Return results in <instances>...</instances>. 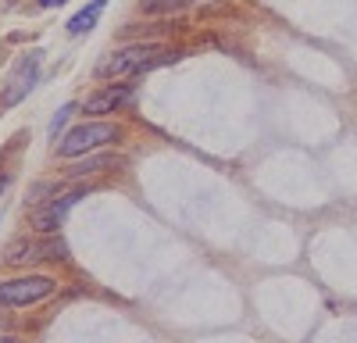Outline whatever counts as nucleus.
Wrapping results in <instances>:
<instances>
[{
  "label": "nucleus",
  "instance_id": "f257e3e1",
  "mask_svg": "<svg viewBox=\"0 0 357 343\" xmlns=\"http://www.w3.org/2000/svg\"><path fill=\"white\" fill-rule=\"evenodd\" d=\"M183 50H161L154 43H132L126 50L111 54V61L100 65V75H111V79H126V75H143V72H154L161 65H175Z\"/></svg>",
  "mask_w": 357,
  "mask_h": 343
},
{
  "label": "nucleus",
  "instance_id": "39448f33",
  "mask_svg": "<svg viewBox=\"0 0 357 343\" xmlns=\"http://www.w3.org/2000/svg\"><path fill=\"white\" fill-rule=\"evenodd\" d=\"M57 290V282L47 275H22L11 282H0V307H25V304H36L43 297H50Z\"/></svg>",
  "mask_w": 357,
  "mask_h": 343
},
{
  "label": "nucleus",
  "instance_id": "0eeeda50",
  "mask_svg": "<svg viewBox=\"0 0 357 343\" xmlns=\"http://www.w3.org/2000/svg\"><path fill=\"white\" fill-rule=\"evenodd\" d=\"M132 100V86H104V90H97L93 97H86V114H107L114 107H122Z\"/></svg>",
  "mask_w": 357,
  "mask_h": 343
},
{
  "label": "nucleus",
  "instance_id": "f03ea898",
  "mask_svg": "<svg viewBox=\"0 0 357 343\" xmlns=\"http://www.w3.org/2000/svg\"><path fill=\"white\" fill-rule=\"evenodd\" d=\"M8 265H29V261H68V243L50 233V236H33V240H15L4 250Z\"/></svg>",
  "mask_w": 357,
  "mask_h": 343
},
{
  "label": "nucleus",
  "instance_id": "9b49d317",
  "mask_svg": "<svg viewBox=\"0 0 357 343\" xmlns=\"http://www.w3.org/2000/svg\"><path fill=\"white\" fill-rule=\"evenodd\" d=\"M186 4H190V0H143V11L146 15H161V11H178Z\"/></svg>",
  "mask_w": 357,
  "mask_h": 343
},
{
  "label": "nucleus",
  "instance_id": "9d476101",
  "mask_svg": "<svg viewBox=\"0 0 357 343\" xmlns=\"http://www.w3.org/2000/svg\"><path fill=\"white\" fill-rule=\"evenodd\" d=\"M72 114H75V104H65V107H61V111H57L54 119H50V129H47V132H50V139H54V143H57V136H61V129L68 125Z\"/></svg>",
  "mask_w": 357,
  "mask_h": 343
},
{
  "label": "nucleus",
  "instance_id": "6e6552de",
  "mask_svg": "<svg viewBox=\"0 0 357 343\" xmlns=\"http://www.w3.org/2000/svg\"><path fill=\"white\" fill-rule=\"evenodd\" d=\"M118 165H122V158H114V154H97V158H86V161L72 165L65 176H68V179H86V176H93V172H100V168H118Z\"/></svg>",
  "mask_w": 357,
  "mask_h": 343
},
{
  "label": "nucleus",
  "instance_id": "20e7f679",
  "mask_svg": "<svg viewBox=\"0 0 357 343\" xmlns=\"http://www.w3.org/2000/svg\"><path fill=\"white\" fill-rule=\"evenodd\" d=\"M86 193H89V186H75V190H68V193H54L50 204H40V208L29 211V222H33L36 233L50 236V233H57V229H61V222L68 218V211L79 204V200H86Z\"/></svg>",
  "mask_w": 357,
  "mask_h": 343
},
{
  "label": "nucleus",
  "instance_id": "4468645a",
  "mask_svg": "<svg viewBox=\"0 0 357 343\" xmlns=\"http://www.w3.org/2000/svg\"><path fill=\"white\" fill-rule=\"evenodd\" d=\"M4 186H8V179H4V176H0V193H4Z\"/></svg>",
  "mask_w": 357,
  "mask_h": 343
},
{
  "label": "nucleus",
  "instance_id": "ddd939ff",
  "mask_svg": "<svg viewBox=\"0 0 357 343\" xmlns=\"http://www.w3.org/2000/svg\"><path fill=\"white\" fill-rule=\"evenodd\" d=\"M0 343H22L18 336H0Z\"/></svg>",
  "mask_w": 357,
  "mask_h": 343
},
{
  "label": "nucleus",
  "instance_id": "7ed1b4c3",
  "mask_svg": "<svg viewBox=\"0 0 357 343\" xmlns=\"http://www.w3.org/2000/svg\"><path fill=\"white\" fill-rule=\"evenodd\" d=\"M122 136V129L111 125V122H86V125H75L61 143H57V154L61 158H82L89 151L104 147V143H114Z\"/></svg>",
  "mask_w": 357,
  "mask_h": 343
},
{
  "label": "nucleus",
  "instance_id": "1a4fd4ad",
  "mask_svg": "<svg viewBox=\"0 0 357 343\" xmlns=\"http://www.w3.org/2000/svg\"><path fill=\"white\" fill-rule=\"evenodd\" d=\"M104 4H107V0H89V8H82V11L68 22V36H82V33H89V29L97 25V18L104 15Z\"/></svg>",
  "mask_w": 357,
  "mask_h": 343
},
{
  "label": "nucleus",
  "instance_id": "f8f14e48",
  "mask_svg": "<svg viewBox=\"0 0 357 343\" xmlns=\"http://www.w3.org/2000/svg\"><path fill=\"white\" fill-rule=\"evenodd\" d=\"M65 0H40V8H61Z\"/></svg>",
  "mask_w": 357,
  "mask_h": 343
},
{
  "label": "nucleus",
  "instance_id": "423d86ee",
  "mask_svg": "<svg viewBox=\"0 0 357 343\" xmlns=\"http://www.w3.org/2000/svg\"><path fill=\"white\" fill-rule=\"evenodd\" d=\"M40 57L43 54L33 50L29 57H22V61H18V68L11 72V79L4 86V93H0V107H15L18 100H25L29 93H33V86L40 79Z\"/></svg>",
  "mask_w": 357,
  "mask_h": 343
}]
</instances>
